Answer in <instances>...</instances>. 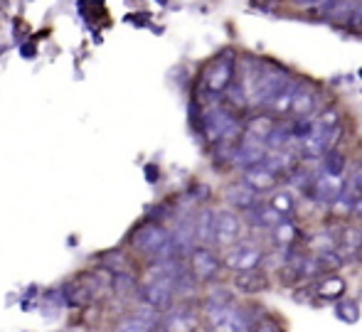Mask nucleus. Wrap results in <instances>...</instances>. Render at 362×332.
I'll list each match as a JSON object with an SVG mask.
<instances>
[{
	"label": "nucleus",
	"instance_id": "20",
	"mask_svg": "<svg viewBox=\"0 0 362 332\" xmlns=\"http://www.w3.org/2000/svg\"><path fill=\"white\" fill-rule=\"evenodd\" d=\"M335 251L348 261V259H355L358 254H362V229L358 227H345L343 232L338 234V242H335Z\"/></svg>",
	"mask_w": 362,
	"mask_h": 332
},
{
	"label": "nucleus",
	"instance_id": "35",
	"mask_svg": "<svg viewBox=\"0 0 362 332\" xmlns=\"http://www.w3.org/2000/svg\"><path fill=\"white\" fill-rule=\"evenodd\" d=\"M23 54H25L28 59H33V57H35V47H33V45H25V47H23Z\"/></svg>",
	"mask_w": 362,
	"mask_h": 332
},
{
	"label": "nucleus",
	"instance_id": "30",
	"mask_svg": "<svg viewBox=\"0 0 362 332\" xmlns=\"http://www.w3.org/2000/svg\"><path fill=\"white\" fill-rule=\"evenodd\" d=\"M114 332H158V330H153L148 323H144L141 318H136L134 313H129L116 323Z\"/></svg>",
	"mask_w": 362,
	"mask_h": 332
},
{
	"label": "nucleus",
	"instance_id": "2",
	"mask_svg": "<svg viewBox=\"0 0 362 332\" xmlns=\"http://www.w3.org/2000/svg\"><path fill=\"white\" fill-rule=\"evenodd\" d=\"M200 131L207 143H222V141H237L244 133V124L237 116V111L229 106H210L200 116Z\"/></svg>",
	"mask_w": 362,
	"mask_h": 332
},
{
	"label": "nucleus",
	"instance_id": "27",
	"mask_svg": "<svg viewBox=\"0 0 362 332\" xmlns=\"http://www.w3.org/2000/svg\"><path fill=\"white\" fill-rule=\"evenodd\" d=\"M293 91H296V81L291 79L288 84L284 86V89L279 91L272 101H269L267 109L272 111V114H276V116H288L291 114V101H293Z\"/></svg>",
	"mask_w": 362,
	"mask_h": 332
},
{
	"label": "nucleus",
	"instance_id": "10",
	"mask_svg": "<svg viewBox=\"0 0 362 332\" xmlns=\"http://www.w3.org/2000/svg\"><path fill=\"white\" fill-rule=\"evenodd\" d=\"M242 232V217L234 209H219V212H215V247H232L239 239H244Z\"/></svg>",
	"mask_w": 362,
	"mask_h": 332
},
{
	"label": "nucleus",
	"instance_id": "34",
	"mask_svg": "<svg viewBox=\"0 0 362 332\" xmlns=\"http://www.w3.org/2000/svg\"><path fill=\"white\" fill-rule=\"evenodd\" d=\"M146 180L148 182H156L158 180V167L156 165H146Z\"/></svg>",
	"mask_w": 362,
	"mask_h": 332
},
{
	"label": "nucleus",
	"instance_id": "25",
	"mask_svg": "<svg viewBox=\"0 0 362 332\" xmlns=\"http://www.w3.org/2000/svg\"><path fill=\"white\" fill-rule=\"evenodd\" d=\"M264 165L281 177L284 172H291L296 167V155L293 153H286V148H284V150H267Z\"/></svg>",
	"mask_w": 362,
	"mask_h": 332
},
{
	"label": "nucleus",
	"instance_id": "22",
	"mask_svg": "<svg viewBox=\"0 0 362 332\" xmlns=\"http://www.w3.org/2000/svg\"><path fill=\"white\" fill-rule=\"evenodd\" d=\"M244 214H247V222L252 224L254 229H267V232L274 227V224H279L284 219L281 214H276L272 207H269V202H257L252 209H247Z\"/></svg>",
	"mask_w": 362,
	"mask_h": 332
},
{
	"label": "nucleus",
	"instance_id": "11",
	"mask_svg": "<svg viewBox=\"0 0 362 332\" xmlns=\"http://www.w3.org/2000/svg\"><path fill=\"white\" fill-rule=\"evenodd\" d=\"M318 10L330 23H340V25L362 23V0H325Z\"/></svg>",
	"mask_w": 362,
	"mask_h": 332
},
{
	"label": "nucleus",
	"instance_id": "36",
	"mask_svg": "<svg viewBox=\"0 0 362 332\" xmlns=\"http://www.w3.org/2000/svg\"><path fill=\"white\" fill-rule=\"evenodd\" d=\"M195 332H207V330H205V328H197Z\"/></svg>",
	"mask_w": 362,
	"mask_h": 332
},
{
	"label": "nucleus",
	"instance_id": "26",
	"mask_svg": "<svg viewBox=\"0 0 362 332\" xmlns=\"http://www.w3.org/2000/svg\"><path fill=\"white\" fill-rule=\"evenodd\" d=\"M269 207L276 214H281L284 219H291V214L296 212V195L293 190H274L272 199H269Z\"/></svg>",
	"mask_w": 362,
	"mask_h": 332
},
{
	"label": "nucleus",
	"instance_id": "13",
	"mask_svg": "<svg viewBox=\"0 0 362 332\" xmlns=\"http://www.w3.org/2000/svg\"><path fill=\"white\" fill-rule=\"evenodd\" d=\"M318 111V91L308 81H296L293 101H291V116L293 119H308Z\"/></svg>",
	"mask_w": 362,
	"mask_h": 332
},
{
	"label": "nucleus",
	"instance_id": "28",
	"mask_svg": "<svg viewBox=\"0 0 362 332\" xmlns=\"http://www.w3.org/2000/svg\"><path fill=\"white\" fill-rule=\"evenodd\" d=\"M335 318L340 323H348V325H355L360 320V303L353 298H343L335 303Z\"/></svg>",
	"mask_w": 362,
	"mask_h": 332
},
{
	"label": "nucleus",
	"instance_id": "15",
	"mask_svg": "<svg viewBox=\"0 0 362 332\" xmlns=\"http://www.w3.org/2000/svg\"><path fill=\"white\" fill-rule=\"evenodd\" d=\"M242 182L247 187H252L257 195H264V192H274L279 187V175L272 172L267 165H254V167H247L242 175Z\"/></svg>",
	"mask_w": 362,
	"mask_h": 332
},
{
	"label": "nucleus",
	"instance_id": "5",
	"mask_svg": "<svg viewBox=\"0 0 362 332\" xmlns=\"http://www.w3.org/2000/svg\"><path fill=\"white\" fill-rule=\"evenodd\" d=\"M185 261L192 278L200 285H212L222 280L224 266H222V256L217 254L215 247H192V251L187 254Z\"/></svg>",
	"mask_w": 362,
	"mask_h": 332
},
{
	"label": "nucleus",
	"instance_id": "29",
	"mask_svg": "<svg viewBox=\"0 0 362 332\" xmlns=\"http://www.w3.org/2000/svg\"><path fill=\"white\" fill-rule=\"evenodd\" d=\"M343 124V116H340L338 109H323L318 116H313V131H328L333 129V126H340Z\"/></svg>",
	"mask_w": 362,
	"mask_h": 332
},
{
	"label": "nucleus",
	"instance_id": "4",
	"mask_svg": "<svg viewBox=\"0 0 362 332\" xmlns=\"http://www.w3.org/2000/svg\"><path fill=\"white\" fill-rule=\"evenodd\" d=\"M234 76H237V54L232 49H224L222 54H217L210 64L205 66L200 76L202 91L207 96H222L224 91L232 86Z\"/></svg>",
	"mask_w": 362,
	"mask_h": 332
},
{
	"label": "nucleus",
	"instance_id": "33",
	"mask_svg": "<svg viewBox=\"0 0 362 332\" xmlns=\"http://www.w3.org/2000/svg\"><path fill=\"white\" fill-rule=\"evenodd\" d=\"M291 3L298 5V8H320L325 0H291Z\"/></svg>",
	"mask_w": 362,
	"mask_h": 332
},
{
	"label": "nucleus",
	"instance_id": "18",
	"mask_svg": "<svg viewBox=\"0 0 362 332\" xmlns=\"http://www.w3.org/2000/svg\"><path fill=\"white\" fill-rule=\"evenodd\" d=\"M224 197H227L229 207L232 209H239V212H247V209H252L254 204L259 202V195L252 190V187H247L242 180L239 182H232V185H227V190H224Z\"/></svg>",
	"mask_w": 362,
	"mask_h": 332
},
{
	"label": "nucleus",
	"instance_id": "17",
	"mask_svg": "<svg viewBox=\"0 0 362 332\" xmlns=\"http://www.w3.org/2000/svg\"><path fill=\"white\" fill-rule=\"evenodd\" d=\"M141 278L131 271H116L111 273V293L121 300H136V293H139Z\"/></svg>",
	"mask_w": 362,
	"mask_h": 332
},
{
	"label": "nucleus",
	"instance_id": "32",
	"mask_svg": "<svg viewBox=\"0 0 362 332\" xmlns=\"http://www.w3.org/2000/svg\"><path fill=\"white\" fill-rule=\"evenodd\" d=\"M252 332H284L281 328H279L274 320H269V318H262V320H257V325L252 328Z\"/></svg>",
	"mask_w": 362,
	"mask_h": 332
},
{
	"label": "nucleus",
	"instance_id": "3",
	"mask_svg": "<svg viewBox=\"0 0 362 332\" xmlns=\"http://www.w3.org/2000/svg\"><path fill=\"white\" fill-rule=\"evenodd\" d=\"M207 332H252L257 320L244 305L232 303L224 308H200Z\"/></svg>",
	"mask_w": 362,
	"mask_h": 332
},
{
	"label": "nucleus",
	"instance_id": "7",
	"mask_svg": "<svg viewBox=\"0 0 362 332\" xmlns=\"http://www.w3.org/2000/svg\"><path fill=\"white\" fill-rule=\"evenodd\" d=\"M202 323V313L192 300H177L160 315L158 332H195Z\"/></svg>",
	"mask_w": 362,
	"mask_h": 332
},
{
	"label": "nucleus",
	"instance_id": "24",
	"mask_svg": "<svg viewBox=\"0 0 362 332\" xmlns=\"http://www.w3.org/2000/svg\"><path fill=\"white\" fill-rule=\"evenodd\" d=\"M293 141L291 138V129H288V121H274V126L269 129L267 138H264V146H267V150H284V148H288V143Z\"/></svg>",
	"mask_w": 362,
	"mask_h": 332
},
{
	"label": "nucleus",
	"instance_id": "19",
	"mask_svg": "<svg viewBox=\"0 0 362 332\" xmlns=\"http://www.w3.org/2000/svg\"><path fill=\"white\" fill-rule=\"evenodd\" d=\"M340 192H343V180H338V177H328V175H315L310 197L330 207V204L340 197Z\"/></svg>",
	"mask_w": 362,
	"mask_h": 332
},
{
	"label": "nucleus",
	"instance_id": "6",
	"mask_svg": "<svg viewBox=\"0 0 362 332\" xmlns=\"http://www.w3.org/2000/svg\"><path fill=\"white\" fill-rule=\"evenodd\" d=\"M222 266L224 271H232V273H242V271H254L259 268L264 261V249L259 247L252 239H239L237 244L222 249Z\"/></svg>",
	"mask_w": 362,
	"mask_h": 332
},
{
	"label": "nucleus",
	"instance_id": "16",
	"mask_svg": "<svg viewBox=\"0 0 362 332\" xmlns=\"http://www.w3.org/2000/svg\"><path fill=\"white\" fill-rule=\"evenodd\" d=\"M345 293H348V283H345L343 275L328 273L315 283V298L323 300V303H338V300L345 298Z\"/></svg>",
	"mask_w": 362,
	"mask_h": 332
},
{
	"label": "nucleus",
	"instance_id": "9",
	"mask_svg": "<svg viewBox=\"0 0 362 332\" xmlns=\"http://www.w3.org/2000/svg\"><path fill=\"white\" fill-rule=\"evenodd\" d=\"M264 158H267V146H264L262 138L252 136V133H242L234 146V158H232V165L242 167H254V165H262Z\"/></svg>",
	"mask_w": 362,
	"mask_h": 332
},
{
	"label": "nucleus",
	"instance_id": "12",
	"mask_svg": "<svg viewBox=\"0 0 362 332\" xmlns=\"http://www.w3.org/2000/svg\"><path fill=\"white\" fill-rule=\"evenodd\" d=\"M269 285H272V280H269V275L264 273L262 268L242 271V273L232 275V290H234V293H239V295H247V298L267 293Z\"/></svg>",
	"mask_w": 362,
	"mask_h": 332
},
{
	"label": "nucleus",
	"instance_id": "21",
	"mask_svg": "<svg viewBox=\"0 0 362 332\" xmlns=\"http://www.w3.org/2000/svg\"><path fill=\"white\" fill-rule=\"evenodd\" d=\"M269 234H272V242L281 249H293L300 242V229L293 219H281V222L269 229Z\"/></svg>",
	"mask_w": 362,
	"mask_h": 332
},
{
	"label": "nucleus",
	"instance_id": "1",
	"mask_svg": "<svg viewBox=\"0 0 362 332\" xmlns=\"http://www.w3.org/2000/svg\"><path fill=\"white\" fill-rule=\"evenodd\" d=\"M129 247L134 249V254L144 256L148 263L163 261V259H177L175 249H173V242H170V229H165L163 224H156V222L141 224L129 237Z\"/></svg>",
	"mask_w": 362,
	"mask_h": 332
},
{
	"label": "nucleus",
	"instance_id": "31",
	"mask_svg": "<svg viewBox=\"0 0 362 332\" xmlns=\"http://www.w3.org/2000/svg\"><path fill=\"white\" fill-rule=\"evenodd\" d=\"M343 192L353 199V202L362 197V160L355 165L353 175H350L348 180H343Z\"/></svg>",
	"mask_w": 362,
	"mask_h": 332
},
{
	"label": "nucleus",
	"instance_id": "8",
	"mask_svg": "<svg viewBox=\"0 0 362 332\" xmlns=\"http://www.w3.org/2000/svg\"><path fill=\"white\" fill-rule=\"evenodd\" d=\"M136 303H144L148 308L158 310V313H165L168 308L177 303L175 290L170 288L168 283L158 278H144L139 285V293H136Z\"/></svg>",
	"mask_w": 362,
	"mask_h": 332
},
{
	"label": "nucleus",
	"instance_id": "14",
	"mask_svg": "<svg viewBox=\"0 0 362 332\" xmlns=\"http://www.w3.org/2000/svg\"><path fill=\"white\" fill-rule=\"evenodd\" d=\"M192 239L195 247H215V209L202 207L192 214Z\"/></svg>",
	"mask_w": 362,
	"mask_h": 332
},
{
	"label": "nucleus",
	"instance_id": "23",
	"mask_svg": "<svg viewBox=\"0 0 362 332\" xmlns=\"http://www.w3.org/2000/svg\"><path fill=\"white\" fill-rule=\"evenodd\" d=\"M345 167H348V160H345V155L338 150V148H333V150H328V153L320 155V170H323L320 175L345 180Z\"/></svg>",
	"mask_w": 362,
	"mask_h": 332
}]
</instances>
